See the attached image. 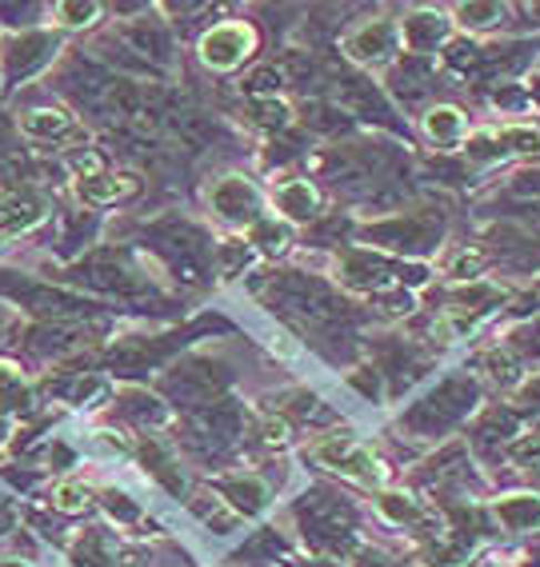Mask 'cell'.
<instances>
[{
	"instance_id": "48",
	"label": "cell",
	"mask_w": 540,
	"mask_h": 567,
	"mask_svg": "<svg viewBox=\"0 0 540 567\" xmlns=\"http://www.w3.org/2000/svg\"><path fill=\"white\" fill-rule=\"evenodd\" d=\"M0 432H4V415H0Z\"/></svg>"
},
{
	"instance_id": "29",
	"label": "cell",
	"mask_w": 540,
	"mask_h": 567,
	"mask_svg": "<svg viewBox=\"0 0 540 567\" xmlns=\"http://www.w3.org/2000/svg\"><path fill=\"white\" fill-rule=\"evenodd\" d=\"M44 216V204L37 200V196L29 193H9V196H0V240L4 236H21L29 233L32 224Z\"/></svg>"
},
{
	"instance_id": "19",
	"label": "cell",
	"mask_w": 540,
	"mask_h": 567,
	"mask_svg": "<svg viewBox=\"0 0 540 567\" xmlns=\"http://www.w3.org/2000/svg\"><path fill=\"white\" fill-rule=\"evenodd\" d=\"M208 204H213V213L225 224H241V228L248 224V228H253V224L261 220V193H256L245 176H225V181L213 188Z\"/></svg>"
},
{
	"instance_id": "17",
	"label": "cell",
	"mask_w": 540,
	"mask_h": 567,
	"mask_svg": "<svg viewBox=\"0 0 540 567\" xmlns=\"http://www.w3.org/2000/svg\"><path fill=\"white\" fill-rule=\"evenodd\" d=\"M116 41L124 44V52H133L144 69H169L173 64V41H169V29L161 21H129L116 29Z\"/></svg>"
},
{
	"instance_id": "34",
	"label": "cell",
	"mask_w": 540,
	"mask_h": 567,
	"mask_svg": "<svg viewBox=\"0 0 540 567\" xmlns=\"http://www.w3.org/2000/svg\"><path fill=\"white\" fill-rule=\"evenodd\" d=\"M288 84V72L281 64H261L241 81V89L248 92V101H261V96H276V92Z\"/></svg>"
},
{
	"instance_id": "15",
	"label": "cell",
	"mask_w": 540,
	"mask_h": 567,
	"mask_svg": "<svg viewBox=\"0 0 540 567\" xmlns=\"http://www.w3.org/2000/svg\"><path fill=\"white\" fill-rule=\"evenodd\" d=\"M397 44H400V24L388 21V17H373V21L353 24L345 32V41H340V49H345V56L353 64H380L397 52Z\"/></svg>"
},
{
	"instance_id": "47",
	"label": "cell",
	"mask_w": 540,
	"mask_h": 567,
	"mask_svg": "<svg viewBox=\"0 0 540 567\" xmlns=\"http://www.w3.org/2000/svg\"><path fill=\"white\" fill-rule=\"evenodd\" d=\"M512 567H537V564H532V559H524V564H512Z\"/></svg>"
},
{
	"instance_id": "9",
	"label": "cell",
	"mask_w": 540,
	"mask_h": 567,
	"mask_svg": "<svg viewBox=\"0 0 540 567\" xmlns=\"http://www.w3.org/2000/svg\"><path fill=\"white\" fill-rule=\"evenodd\" d=\"M0 292H9L21 308H29L41 324H81L84 316H96L101 305L96 300H84L77 292H64V288H49V284H24V280H4Z\"/></svg>"
},
{
	"instance_id": "46",
	"label": "cell",
	"mask_w": 540,
	"mask_h": 567,
	"mask_svg": "<svg viewBox=\"0 0 540 567\" xmlns=\"http://www.w3.org/2000/svg\"><path fill=\"white\" fill-rule=\"evenodd\" d=\"M288 567H340V564H337V559L320 556V559H288Z\"/></svg>"
},
{
	"instance_id": "33",
	"label": "cell",
	"mask_w": 540,
	"mask_h": 567,
	"mask_svg": "<svg viewBox=\"0 0 540 567\" xmlns=\"http://www.w3.org/2000/svg\"><path fill=\"white\" fill-rule=\"evenodd\" d=\"M193 512L204 519V524L213 527L216 536H228V532H233V527L241 524V516H236L233 507H228L221 496H196L193 499Z\"/></svg>"
},
{
	"instance_id": "7",
	"label": "cell",
	"mask_w": 540,
	"mask_h": 567,
	"mask_svg": "<svg viewBox=\"0 0 540 567\" xmlns=\"http://www.w3.org/2000/svg\"><path fill=\"white\" fill-rule=\"evenodd\" d=\"M149 244L169 268L176 272V280L184 284H204L208 280V240L196 233L193 224L184 220H161L149 228Z\"/></svg>"
},
{
	"instance_id": "5",
	"label": "cell",
	"mask_w": 540,
	"mask_h": 567,
	"mask_svg": "<svg viewBox=\"0 0 540 567\" xmlns=\"http://www.w3.org/2000/svg\"><path fill=\"white\" fill-rule=\"evenodd\" d=\"M61 280L77 284V288H92V292L124 296V300H129V296H153V284L136 272L133 260H129L121 248H101V252L69 264L61 272Z\"/></svg>"
},
{
	"instance_id": "14",
	"label": "cell",
	"mask_w": 540,
	"mask_h": 567,
	"mask_svg": "<svg viewBox=\"0 0 540 567\" xmlns=\"http://www.w3.org/2000/svg\"><path fill=\"white\" fill-rule=\"evenodd\" d=\"M256 52V32L245 21H225L201 37V61L216 72H233Z\"/></svg>"
},
{
	"instance_id": "44",
	"label": "cell",
	"mask_w": 540,
	"mask_h": 567,
	"mask_svg": "<svg viewBox=\"0 0 540 567\" xmlns=\"http://www.w3.org/2000/svg\"><path fill=\"white\" fill-rule=\"evenodd\" d=\"M12 392H24V388H21V372H17V364L0 360V395H12Z\"/></svg>"
},
{
	"instance_id": "20",
	"label": "cell",
	"mask_w": 540,
	"mask_h": 567,
	"mask_svg": "<svg viewBox=\"0 0 540 567\" xmlns=\"http://www.w3.org/2000/svg\"><path fill=\"white\" fill-rule=\"evenodd\" d=\"M216 496L225 499L228 507H233L236 516L248 519V516H261L268 507V484L261 476H253V472H236V476H221L216 480Z\"/></svg>"
},
{
	"instance_id": "43",
	"label": "cell",
	"mask_w": 540,
	"mask_h": 567,
	"mask_svg": "<svg viewBox=\"0 0 540 567\" xmlns=\"http://www.w3.org/2000/svg\"><path fill=\"white\" fill-rule=\"evenodd\" d=\"M52 504L61 507V512H81L84 507V487L81 484H61L52 492Z\"/></svg>"
},
{
	"instance_id": "26",
	"label": "cell",
	"mask_w": 540,
	"mask_h": 567,
	"mask_svg": "<svg viewBox=\"0 0 540 567\" xmlns=\"http://www.w3.org/2000/svg\"><path fill=\"white\" fill-rule=\"evenodd\" d=\"M273 200H276V208L296 224L316 220V213H320V193H316L313 181H305V176H293V181L276 184Z\"/></svg>"
},
{
	"instance_id": "25",
	"label": "cell",
	"mask_w": 540,
	"mask_h": 567,
	"mask_svg": "<svg viewBox=\"0 0 540 567\" xmlns=\"http://www.w3.org/2000/svg\"><path fill=\"white\" fill-rule=\"evenodd\" d=\"M136 188H141V181H136L133 173H89L77 181V193H81L84 204H96V208H104V204H116V200H129V196H136Z\"/></svg>"
},
{
	"instance_id": "41",
	"label": "cell",
	"mask_w": 540,
	"mask_h": 567,
	"mask_svg": "<svg viewBox=\"0 0 540 567\" xmlns=\"http://www.w3.org/2000/svg\"><path fill=\"white\" fill-rule=\"evenodd\" d=\"M101 12V4H77V0H64V4H57V21L61 24H92V17Z\"/></svg>"
},
{
	"instance_id": "13",
	"label": "cell",
	"mask_w": 540,
	"mask_h": 567,
	"mask_svg": "<svg viewBox=\"0 0 540 567\" xmlns=\"http://www.w3.org/2000/svg\"><path fill=\"white\" fill-rule=\"evenodd\" d=\"M465 153L472 161H505V156L540 161V128H532V124H505V128L477 132V136H465Z\"/></svg>"
},
{
	"instance_id": "30",
	"label": "cell",
	"mask_w": 540,
	"mask_h": 567,
	"mask_svg": "<svg viewBox=\"0 0 540 567\" xmlns=\"http://www.w3.org/2000/svg\"><path fill=\"white\" fill-rule=\"evenodd\" d=\"M393 89L397 96H405L408 104L425 101L428 92H432V69H428V56H405L393 72Z\"/></svg>"
},
{
	"instance_id": "32",
	"label": "cell",
	"mask_w": 540,
	"mask_h": 567,
	"mask_svg": "<svg viewBox=\"0 0 540 567\" xmlns=\"http://www.w3.org/2000/svg\"><path fill=\"white\" fill-rule=\"evenodd\" d=\"M248 121L265 132H285L293 124V109H288L281 96H261V101H248Z\"/></svg>"
},
{
	"instance_id": "1",
	"label": "cell",
	"mask_w": 540,
	"mask_h": 567,
	"mask_svg": "<svg viewBox=\"0 0 540 567\" xmlns=\"http://www.w3.org/2000/svg\"><path fill=\"white\" fill-rule=\"evenodd\" d=\"M480 404V384L469 372L445 375L428 395H420L417 404L408 408L400 427H408L420 440H440L445 432H452L457 424H465Z\"/></svg>"
},
{
	"instance_id": "36",
	"label": "cell",
	"mask_w": 540,
	"mask_h": 567,
	"mask_svg": "<svg viewBox=\"0 0 540 567\" xmlns=\"http://www.w3.org/2000/svg\"><path fill=\"white\" fill-rule=\"evenodd\" d=\"M452 17H457L460 29L480 32V29H492V24L505 21V4H457Z\"/></svg>"
},
{
	"instance_id": "23",
	"label": "cell",
	"mask_w": 540,
	"mask_h": 567,
	"mask_svg": "<svg viewBox=\"0 0 540 567\" xmlns=\"http://www.w3.org/2000/svg\"><path fill=\"white\" fill-rule=\"evenodd\" d=\"M505 300V292L500 288H492V284L485 280H472L469 284V292H460L452 296V308H449V328L452 332H469V328H477L485 316L492 312V308Z\"/></svg>"
},
{
	"instance_id": "3",
	"label": "cell",
	"mask_w": 540,
	"mask_h": 567,
	"mask_svg": "<svg viewBox=\"0 0 540 567\" xmlns=\"http://www.w3.org/2000/svg\"><path fill=\"white\" fill-rule=\"evenodd\" d=\"M265 300L276 312H285L288 320H296V324H333V320L348 316L345 300L325 280H316V276L305 272H276L268 280Z\"/></svg>"
},
{
	"instance_id": "42",
	"label": "cell",
	"mask_w": 540,
	"mask_h": 567,
	"mask_svg": "<svg viewBox=\"0 0 540 567\" xmlns=\"http://www.w3.org/2000/svg\"><path fill=\"white\" fill-rule=\"evenodd\" d=\"M353 567H405L397 556H388L380 547H357L353 551Z\"/></svg>"
},
{
	"instance_id": "31",
	"label": "cell",
	"mask_w": 540,
	"mask_h": 567,
	"mask_svg": "<svg viewBox=\"0 0 540 567\" xmlns=\"http://www.w3.org/2000/svg\"><path fill=\"white\" fill-rule=\"evenodd\" d=\"M377 512L388 519V524H400V527H420L428 519L425 504L412 499V496H405V492H380Z\"/></svg>"
},
{
	"instance_id": "38",
	"label": "cell",
	"mask_w": 540,
	"mask_h": 567,
	"mask_svg": "<svg viewBox=\"0 0 540 567\" xmlns=\"http://www.w3.org/2000/svg\"><path fill=\"white\" fill-rule=\"evenodd\" d=\"M509 408H512V412L524 415V420H529V415H540V372L520 375V384L512 388Z\"/></svg>"
},
{
	"instance_id": "8",
	"label": "cell",
	"mask_w": 540,
	"mask_h": 567,
	"mask_svg": "<svg viewBox=\"0 0 540 567\" xmlns=\"http://www.w3.org/2000/svg\"><path fill=\"white\" fill-rule=\"evenodd\" d=\"M228 388V368L221 360H208V355H189L184 364H176L173 372L161 375V392L173 400L184 412H196V408L216 404Z\"/></svg>"
},
{
	"instance_id": "45",
	"label": "cell",
	"mask_w": 540,
	"mask_h": 567,
	"mask_svg": "<svg viewBox=\"0 0 540 567\" xmlns=\"http://www.w3.org/2000/svg\"><path fill=\"white\" fill-rule=\"evenodd\" d=\"M512 188H517L520 196H540V173H520Z\"/></svg>"
},
{
	"instance_id": "6",
	"label": "cell",
	"mask_w": 540,
	"mask_h": 567,
	"mask_svg": "<svg viewBox=\"0 0 540 567\" xmlns=\"http://www.w3.org/2000/svg\"><path fill=\"white\" fill-rule=\"evenodd\" d=\"M340 284L353 288V292H373V296H385L388 288H420L428 280V268L420 264H405V260H388L380 252H365V248H353L345 252L337 268Z\"/></svg>"
},
{
	"instance_id": "39",
	"label": "cell",
	"mask_w": 540,
	"mask_h": 567,
	"mask_svg": "<svg viewBox=\"0 0 540 567\" xmlns=\"http://www.w3.org/2000/svg\"><path fill=\"white\" fill-rule=\"evenodd\" d=\"M305 124L316 132H340V128H348V116L337 104L313 101V104H305Z\"/></svg>"
},
{
	"instance_id": "12",
	"label": "cell",
	"mask_w": 540,
	"mask_h": 567,
	"mask_svg": "<svg viewBox=\"0 0 540 567\" xmlns=\"http://www.w3.org/2000/svg\"><path fill=\"white\" fill-rule=\"evenodd\" d=\"M208 328H221L213 320V324H193V328H184V332H164V336H133V340H124V344H113L109 348V368L121 375H136L144 372V368H156L164 360V355H173L176 348H184L193 336L208 332Z\"/></svg>"
},
{
	"instance_id": "22",
	"label": "cell",
	"mask_w": 540,
	"mask_h": 567,
	"mask_svg": "<svg viewBox=\"0 0 540 567\" xmlns=\"http://www.w3.org/2000/svg\"><path fill=\"white\" fill-rule=\"evenodd\" d=\"M337 109L345 112V116H365V121H385L393 124V109H388V101L380 96V89H373V81H365V76H345V81H337Z\"/></svg>"
},
{
	"instance_id": "37",
	"label": "cell",
	"mask_w": 540,
	"mask_h": 567,
	"mask_svg": "<svg viewBox=\"0 0 540 567\" xmlns=\"http://www.w3.org/2000/svg\"><path fill=\"white\" fill-rule=\"evenodd\" d=\"M505 456H509L517 467H540V415L532 420L529 432H520V436L512 440Z\"/></svg>"
},
{
	"instance_id": "2",
	"label": "cell",
	"mask_w": 540,
	"mask_h": 567,
	"mask_svg": "<svg viewBox=\"0 0 540 567\" xmlns=\"http://www.w3.org/2000/svg\"><path fill=\"white\" fill-rule=\"evenodd\" d=\"M296 524L305 532V544L320 556H345L353 551V539H357V512L348 499H340L337 492H325V487H316V492H305V496L296 499Z\"/></svg>"
},
{
	"instance_id": "21",
	"label": "cell",
	"mask_w": 540,
	"mask_h": 567,
	"mask_svg": "<svg viewBox=\"0 0 540 567\" xmlns=\"http://www.w3.org/2000/svg\"><path fill=\"white\" fill-rule=\"evenodd\" d=\"M449 17L437 9H417L408 12L405 21H400V44H405L412 56H428V52H437V44H445L449 37Z\"/></svg>"
},
{
	"instance_id": "18",
	"label": "cell",
	"mask_w": 540,
	"mask_h": 567,
	"mask_svg": "<svg viewBox=\"0 0 540 567\" xmlns=\"http://www.w3.org/2000/svg\"><path fill=\"white\" fill-rule=\"evenodd\" d=\"M520 424H524V415L512 412L509 404L489 408V412H480V420L472 424V447H477L485 460L505 456L512 440L520 436Z\"/></svg>"
},
{
	"instance_id": "35",
	"label": "cell",
	"mask_w": 540,
	"mask_h": 567,
	"mask_svg": "<svg viewBox=\"0 0 540 567\" xmlns=\"http://www.w3.org/2000/svg\"><path fill=\"white\" fill-rule=\"evenodd\" d=\"M248 244H256V248H261V252L265 256H285L288 252V228L285 224H276V220H265V216H261V220L253 224V233H248Z\"/></svg>"
},
{
	"instance_id": "11",
	"label": "cell",
	"mask_w": 540,
	"mask_h": 567,
	"mask_svg": "<svg viewBox=\"0 0 540 567\" xmlns=\"http://www.w3.org/2000/svg\"><path fill=\"white\" fill-rule=\"evenodd\" d=\"M236 436H245V412L228 400H216L208 408H196L184 420V440L196 452H225L228 444H236Z\"/></svg>"
},
{
	"instance_id": "16",
	"label": "cell",
	"mask_w": 540,
	"mask_h": 567,
	"mask_svg": "<svg viewBox=\"0 0 540 567\" xmlns=\"http://www.w3.org/2000/svg\"><path fill=\"white\" fill-rule=\"evenodd\" d=\"M52 56H57V37H52V32H21V37H9L4 52H0L4 81L9 84L29 81L32 72H41Z\"/></svg>"
},
{
	"instance_id": "4",
	"label": "cell",
	"mask_w": 540,
	"mask_h": 567,
	"mask_svg": "<svg viewBox=\"0 0 540 567\" xmlns=\"http://www.w3.org/2000/svg\"><path fill=\"white\" fill-rule=\"evenodd\" d=\"M440 236H445V213L425 204V208H412V213L388 216V220L365 224L360 228V240L377 244L385 252H400V256H425L437 252Z\"/></svg>"
},
{
	"instance_id": "10",
	"label": "cell",
	"mask_w": 540,
	"mask_h": 567,
	"mask_svg": "<svg viewBox=\"0 0 540 567\" xmlns=\"http://www.w3.org/2000/svg\"><path fill=\"white\" fill-rule=\"evenodd\" d=\"M313 456H316V464H320V467L337 472V476L357 480V484L380 487L388 480L385 460H380L368 444H360V440H353V436H328V440H320V444L313 447Z\"/></svg>"
},
{
	"instance_id": "24",
	"label": "cell",
	"mask_w": 540,
	"mask_h": 567,
	"mask_svg": "<svg viewBox=\"0 0 540 567\" xmlns=\"http://www.w3.org/2000/svg\"><path fill=\"white\" fill-rule=\"evenodd\" d=\"M492 519L512 536H537L540 532V496L537 492H512L492 504Z\"/></svg>"
},
{
	"instance_id": "40",
	"label": "cell",
	"mask_w": 540,
	"mask_h": 567,
	"mask_svg": "<svg viewBox=\"0 0 540 567\" xmlns=\"http://www.w3.org/2000/svg\"><path fill=\"white\" fill-rule=\"evenodd\" d=\"M480 268H485V256H480L477 248H457V252L445 260V276H449V280H469Z\"/></svg>"
},
{
	"instance_id": "28",
	"label": "cell",
	"mask_w": 540,
	"mask_h": 567,
	"mask_svg": "<svg viewBox=\"0 0 540 567\" xmlns=\"http://www.w3.org/2000/svg\"><path fill=\"white\" fill-rule=\"evenodd\" d=\"M420 124H425V136L437 144V148H457V144H465V136H469L465 112L452 109V104H432Z\"/></svg>"
},
{
	"instance_id": "27",
	"label": "cell",
	"mask_w": 540,
	"mask_h": 567,
	"mask_svg": "<svg viewBox=\"0 0 540 567\" xmlns=\"http://www.w3.org/2000/svg\"><path fill=\"white\" fill-rule=\"evenodd\" d=\"M21 132L32 141H77L81 128L72 121L69 112L61 109H32L21 116Z\"/></svg>"
}]
</instances>
